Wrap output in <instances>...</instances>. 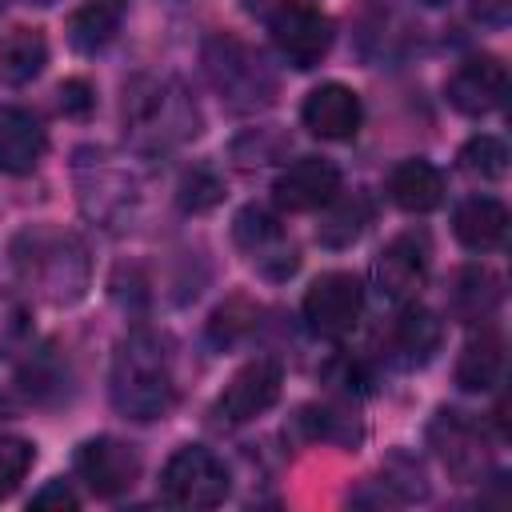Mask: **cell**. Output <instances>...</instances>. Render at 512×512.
Returning a JSON list of instances; mask_svg holds the SVG:
<instances>
[{"instance_id": "cell-34", "label": "cell", "mask_w": 512, "mask_h": 512, "mask_svg": "<svg viewBox=\"0 0 512 512\" xmlns=\"http://www.w3.org/2000/svg\"><path fill=\"white\" fill-rule=\"evenodd\" d=\"M32 508H80V496L64 480H52L32 496Z\"/></svg>"}, {"instance_id": "cell-8", "label": "cell", "mask_w": 512, "mask_h": 512, "mask_svg": "<svg viewBox=\"0 0 512 512\" xmlns=\"http://www.w3.org/2000/svg\"><path fill=\"white\" fill-rule=\"evenodd\" d=\"M280 384H284V368L272 356L248 360L244 368L232 372L224 392L212 400V420L220 428H236V424L256 420L260 412H268L280 400Z\"/></svg>"}, {"instance_id": "cell-13", "label": "cell", "mask_w": 512, "mask_h": 512, "mask_svg": "<svg viewBox=\"0 0 512 512\" xmlns=\"http://www.w3.org/2000/svg\"><path fill=\"white\" fill-rule=\"evenodd\" d=\"M372 280L384 300H412L428 280V240L420 232H400L396 240H388L372 260Z\"/></svg>"}, {"instance_id": "cell-14", "label": "cell", "mask_w": 512, "mask_h": 512, "mask_svg": "<svg viewBox=\"0 0 512 512\" xmlns=\"http://www.w3.org/2000/svg\"><path fill=\"white\" fill-rule=\"evenodd\" d=\"M508 92V68L500 56H468L456 64V72L448 76V104L464 116H488L500 108Z\"/></svg>"}, {"instance_id": "cell-38", "label": "cell", "mask_w": 512, "mask_h": 512, "mask_svg": "<svg viewBox=\"0 0 512 512\" xmlns=\"http://www.w3.org/2000/svg\"><path fill=\"white\" fill-rule=\"evenodd\" d=\"M24 4H40V8H48V4H56V0H24Z\"/></svg>"}, {"instance_id": "cell-39", "label": "cell", "mask_w": 512, "mask_h": 512, "mask_svg": "<svg viewBox=\"0 0 512 512\" xmlns=\"http://www.w3.org/2000/svg\"><path fill=\"white\" fill-rule=\"evenodd\" d=\"M0 12H4V0H0Z\"/></svg>"}, {"instance_id": "cell-16", "label": "cell", "mask_w": 512, "mask_h": 512, "mask_svg": "<svg viewBox=\"0 0 512 512\" xmlns=\"http://www.w3.org/2000/svg\"><path fill=\"white\" fill-rule=\"evenodd\" d=\"M300 120L320 140H352L360 120H364V108H360V96L352 88L320 84V88L308 92V100L300 108Z\"/></svg>"}, {"instance_id": "cell-6", "label": "cell", "mask_w": 512, "mask_h": 512, "mask_svg": "<svg viewBox=\"0 0 512 512\" xmlns=\"http://www.w3.org/2000/svg\"><path fill=\"white\" fill-rule=\"evenodd\" d=\"M160 496L176 508H216L228 496V468L204 444H184L160 472Z\"/></svg>"}, {"instance_id": "cell-33", "label": "cell", "mask_w": 512, "mask_h": 512, "mask_svg": "<svg viewBox=\"0 0 512 512\" xmlns=\"http://www.w3.org/2000/svg\"><path fill=\"white\" fill-rule=\"evenodd\" d=\"M60 108H64V116L84 120V116L96 108V92H92V84H88V80H80V76L64 80V84H60Z\"/></svg>"}, {"instance_id": "cell-28", "label": "cell", "mask_w": 512, "mask_h": 512, "mask_svg": "<svg viewBox=\"0 0 512 512\" xmlns=\"http://www.w3.org/2000/svg\"><path fill=\"white\" fill-rule=\"evenodd\" d=\"M460 168H464L468 176H480V180H500V176L508 172V148H504V140H496V136H488V132L472 136V140L460 148Z\"/></svg>"}, {"instance_id": "cell-30", "label": "cell", "mask_w": 512, "mask_h": 512, "mask_svg": "<svg viewBox=\"0 0 512 512\" xmlns=\"http://www.w3.org/2000/svg\"><path fill=\"white\" fill-rule=\"evenodd\" d=\"M36 460V444L24 436H0V500L12 496L20 488V480L28 476Z\"/></svg>"}, {"instance_id": "cell-7", "label": "cell", "mask_w": 512, "mask_h": 512, "mask_svg": "<svg viewBox=\"0 0 512 512\" xmlns=\"http://www.w3.org/2000/svg\"><path fill=\"white\" fill-rule=\"evenodd\" d=\"M268 32L280 56L300 72L316 68L332 48V20L320 8L300 4V0H280L268 12Z\"/></svg>"}, {"instance_id": "cell-1", "label": "cell", "mask_w": 512, "mask_h": 512, "mask_svg": "<svg viewBox=\"0 0 512 512\" xmlns=\"http://www.w3.org/2000/svg\"><path fill=\"white\" fill-rule=\"evenodd\" d=\"M12 268L16 280L44 304H76L92 284V260L76 232L60 224H28L12 236Z\"/></svg>"}, {"instance_id": "cell-17", "label": "cell", "mask_w": 512, "mask_h": 512, "mask_svg": "<svg viewBox=\"0 0 512 512\" xmlns=\"http://www.w3.org/2000/svg\"><path fill=\"white\" fill-rule=\"evenodd\" d=\"M44 124L16 104L0 108V176H24L44 160Z\"/></svg>"}, {"instance_id": "cell-15", "label": "cell", "mask_w": 512, "mask_h": 512, "mask_svg": "<svg viewBox=\"0 0 512 512\" xmlns=\"http://www.w3.org/2000/svg\"><path fill=\"white\" fill-rule=\"evenodd\" d=\"M336 192H340V168L324 156L292 160L272 184V196L284 212H320Z\"/></svg>"}, {"instance_id": "cell-25", "label": "cell", "mask_w": 512, "mask_h": 512, "mask_svg": "<svg viewBox=\"0 0 512 512\" xmlns=\"http://www.w3.org/2000/svg\"><path fill=\"white\" fill-rule=\"evenodd\" d=\"M124 20V0H84L68 16V44L76 52H100Z\"/></svg>"}, {"instance_id": "cell-10", "label": "cell", "mask_w": 512, "mask_h": 512, "mask_svg": "<svg viewBox=\"0 0 512 512\" xmlns=\"http://www.w3.org/2000/svg\"><path fill=\"white\" fill-rule=\"evenodd\" d=\"M428 444L436 448L440 464H444L456 480H464V484L484 480V476L492 472V448H488V436H484L480 424L468 420L464 412H452V408L436 412V420L428 424Z\"/></svg>"}, {"instance_id": "cell-27", "label": "cell", "mask_w": 512, "mask_h": 512, "mask_svg": "<svg viewBox=\"0 0 512 512\" xmlns=\"http://www.w3.org/2000/svg\"><path fill=\"white\" fill-rule=\"evenodd\" d=\"M256 316H260V308H256L248 296H228V300L212 312V320H208L212 344H220V348L240 344L248 332H256Z\"/></svg>"}, {"instance_id": "cell-32", "label": "cell", "mask_w": 512, "mask_h": 512, "mask_svg": "<svg viewBox=\"0 0 512 512\" xmlns=\"http://www.w3.org/2000/svg\"><path fill=\"white\" fill-rule=\"evenodd\" d=\"M284 148V140L272 132V128H256V132H244L236 144H232V156L240 168H252V164H268L276 160Z\"/></svg>"}, {"instance_id": "cell-20", "label": "cell", "mask_w": 512, "mask_h": 512, "mask_svg": "<svg viewBox=\"0 0 512 512\" xmlns=\"http://www.w3.org/2000/svg\"><path fill=\"white\" fill-rule=\"evenodd\" d=\"M452 232H456V240L464 248L492 252L508 236V208L500 200H492V196H468L452 216Z\"/></svg>"}, {"instance_id": "cell-37", "label": "cell", "mask_w": 512, "mask_h": 512, "mask_svg": "<svg viewBox=\"0 0 512 512\" xmlns=\"http://www.w3.org/2000/svg\"><path fill=\"white\" fill-rule=\"evenodd\" d=\"M420 4H428V8H440V4H448V0H420Z\"/></svg>"}, {"instance_id": "cell-35", "label": "cell", "mask_w": 512, "mask_h": 512, "mask_svg": "<svg viewBox=\"0 0 512 512\" xmlns=\"http://www.w3.org/2000/svg\"><path fill=\"white\" fill-rule=\"evenodd\" d=\"M472 4V16L484 20V24H504L508 20V0H468Z\"/></svg>"}, {"instance_id": "cell-18", "label": "cell", "mask_w": 512, "mask_h": 512, "mask_svg": "<svg viewBox=\"0 0 512 512\" xmlns=\"http://www.w3.org/2000/svg\"><path fill=\"white\" fill-rule=\"evenodd\" d=\"M388 196L396 208L420 216V212H432L440 208L444 200V176L436 164L412 156V160H400L392 172H388Z\"/></svg>"}, {"instance_id": "cell-40", "label": "cell", "mask_w": 512, "mask_h": 512, "mask_svg": "<svg viewBox=\"0 0 512 512\" xmlns=\"http://www.w3.org/2000/svg\"><path fill=\"white\" fill-rule=\"evenodd\" d=\"M0 412H4V400H0Z\"/></svg>"}, {"instance_id": "cell-5", "label": "cell", "mask_w": 512, "mask_h": 512, "mask_svg": "<svg viewBox=\"0 0 512 512\" xmlns=\"http://www.w3.org/2000/svg\"><path fill=\"white\" fill-rule=\"evenodd\" d=\"M72 180H76V196L88 220L104 224V228H124L136 212L140 188L136 176L104 148H80L76 164H72Z\"/></svg>"}, {"instance_id": "cell-31", "label": "cell", "mask_w": 512, "mask_h": 512, "mask_svg": "<svg viewBox=\"0 0 512 512\" xmlns=\"http://www.w3.org/2000/svg\"><path fill=\"white\" fill-rule=\"evenodd\" d=\"M28 332H32V316H28L24 300L12 292H0V360L16 356L28 340Z\"/></svg>"}, {"instance_id": "cell-9", "label": "cell", "mask_w": 512, "mask_h": 512, "mask_svg": "<svg viewBox=\"0 0 512 512\" xmlns=\"http://www.w3.org/2000/svg\"><path fill=\"white\" fill-rule=\"evenodd\" d=\"M232 240L236 248L268 276V280H284L296 272L300 256H296V244L284 236V224L276 220V212H268L264 204H248L236 212L232 220Z\"/></svg>"}, {"instance_id": "cell-36", "label": "cell", "mask_w": 512, "mask_h": 512, "mask_svg": "<svg viewBox=\"0 0 512 512\" xmlns=\"http://www.w3.org/2000/svg\"><path fill=\"white\" fill-rule=\"evenodd\" d=\"M244 8H248V12H256V16H268L276 4H272V0H244Z\"/></svg>"}, {"instance_id": "cell-21", "label": "cell", "mask_w": 512, "mask_h": 512, "mask_svg": "<svg viewBox=\"0 0 512 512\" xmlns=\"http://www.w3.org/2000/svg\"><path fill=\"white\" fill-rule=\"evenodd\" d=\"M504 372V340L492 328H480V336H472L456 360V384L464 392H488L500 384Z\"/></svg>"}, {"instance_id": "cell-29", "label": "cell", "mask_w": 512, "mask_h": 512, "mask_svg": "<svg viewBox=\"0 0 512 512\" xmlns=\"http://www.w3.org/2000/svg\"><path fill=\"white\" fill-rule=\"evenodd\" d=\"M176 200L184 212H208L224 200V180L208 164H192L176 184Z\"/></svg>"}, {"instance_id": "cell-24", "label": "cell", "mask_w": 512, "mask_h": 512, "mask_svg": "<svg viewBox=\"0 0 512 512\" xmlns=\"http://www.w3.org/2000/svg\"><path fill=\"white\" fill-rule=\"evenodd\" d=\"M440 340H444V324L436 320V312H428L420 304L404 308L392 328V348L404 364H428L432 352L440 348Z\"/></svg>"}, {"instance_id": "cell-4", "label": "cell", "mask_w": 512, "mask_h": 512, "mask_svg": "<svg viewBox=\"0 0 512 512\" xmlns=\"http://www.w3.org/2000/svg\"><path fill=\"white\" fill-rule=\"evenodd\" d=\"M200 64H204L212 92L232 112H260L276 100V88H280L276 68L268 64V56L260 48H252L248 40H240L232 32L208 36Z\"/></svg>"}, {"instance_id": "cell-11", "label": "cell", "mask_w": 512, "mask_h": 512, "mask_svg": "<svg viewBox=\"0 0 512 512\" xmlns=\"http://www.w3.org/2000/svg\"><path fill=\"white\" fill-rule=\"evenodd\" d=\"M364 312V288L352 272H324L304 292V320L316 336L340 340L360 324Z\"/></svg>"}, {"instance_id": "cell-12", "label": "cell", "mask_w": 512, "mask_h": 512, "mask_svg": "<svg viewBox=\"0 0 512 512\" xmlns=\"http://www.w3.org/2000/svg\"><path fill=\"white\" fill-rule=\"evenodd\" d=\"M76 476L96 496H120L140 480V452L116 436H92L76 448Z\"/></svg>"}, {"instance_id": "cell-19", "label": "cell", "mask_w": 512, "mask_h": 512, "mask_svg": "<svg viewBox=\"0 0 512 512\" xmlns=\"http://www.w3.org/2000/svg\"><path fill=\"white\" fill-rule=\"evenodd\" d=\"M372 224V196L352 188V192H336L324 208H320V224H316V240L324 248H348L364 236V228Z\"/></svg>"}, {"instance_id": "cell-3", "label": "cell", "mask_w": 512, "mask_h": 512, "mask_svg": "<svg viewBox=\"0 0 512 512\" xmlns=\"http://www.w3.org/2000/svg\"><path fill=\"white\" fill-rule=\"evenodd\" d=\"M120 116L140 152H168L200 132V108L176 76H136L124 84Z\"/></svg>"}, {"instance_id": "cell-23", "label": "cell", "mask_w": 512, "mask_h": 512, "mask_svg": "<svg viewBox=\"0 0 512 512\" xmlns=\"http://www.w3.org/2000/svg\"><path fill=\"white\" fill-rule=\"evenodd\" d=\"M48 64V40L40 28H12L0 40V80L4 84H32Z\"/></svg>"}, {"instance_id": "cell-22", "label": "cell", "mask_w": 512, "mask_h": 512, "mask_svg": "<svg viewBox=\"0 0 512 512\" xmlns=\"http://www.w3.org/2000/svg\"><path fill=\"white\" fill-rule=\"evenodd\" d=\"M448 304L460 320L476 324V320H488L500 304V276L484 264H468L456 272L452 280V292H448Z\"/></svg>"}, {"instance_id": "cell-26", "label": "cell", "mask_w": 512, "mask_h": 512, "mask_svg": "<svg viewBox=\"0 0 512 512\" xmlns=\"http://www.w3.org/2000/svg\"><path fill=\"white\" fill-rule=\"evenodd\" d=\"M68 360L60 356V348L56 344H44V348H36V352H28V360L20 364V384H24V392L32 396V400H40V404H56V400H64L68 396Z\"/></svg>"}, {"instance_id": "cell-2", "label": "cell", "mask_w": 512, "mask_h": 512, "mask_svg": "<svg viewBox=\"0 0 512 512\" xmlns=\"http://www.w3.org/2000/svg\"><path fill=\"white\" fill-rule=\"evenodd\" d=\"M108 396L112 408L136 424L160 420L176 404L172 344L152 328H132L112 352Z\"/></svg>"}]
</instances>
